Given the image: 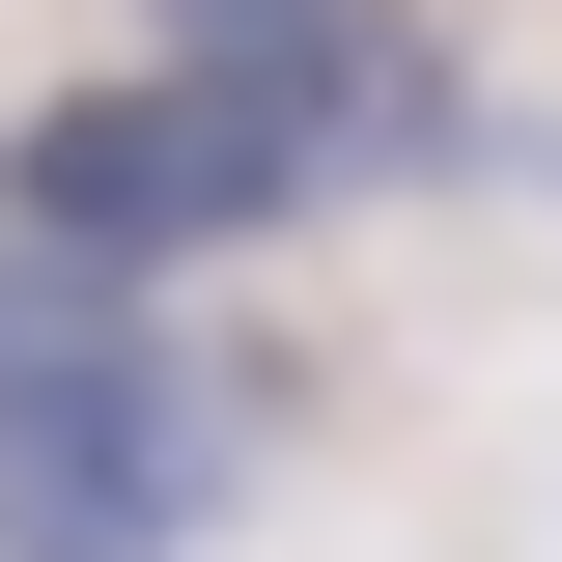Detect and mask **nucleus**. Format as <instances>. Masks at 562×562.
Segmentation results:
<instances>
[{
    "label": "nucleus",
    "mask_w": 562,
    "mask_h": 562,
    "mask_svg": "<svg viewBox=\"0 0 562 562\" xmlns=\"http://www.w3.org/2000/svg\"><path fill=\"white\" fill-rule=\"evenodd\" d=\"M113 310H140L113 254H29V225H0V394H29V366H57V338H113Z\"/></svg>",
    "instance_id": "nucleus-3"
},
{
    "label": "nucleus",
    "mask_w": 562,
    "mask_h": 562,
    "mask_svg": "<svg viewBox=\"0 0 562 562\" xmlns=\"http://www.w3.org/2000/svg\"><path fill=\"white\" fill-rule=\"evenodd\" d=\"M225 450H254V394L113 310V338H57L29 394H0V562H198Z\"/></svg>",
    "instance_id": "nucleus-2"
},
{
    "label": "nucleus",
    "mask_w": 562,
    "mask_h": 562,
    "mask_svg": "<svg viewBox=\"0 0 562 562\" xmlns=\"http://www.w3.org/2000/svg\"><path fill=\"white\" fill-rule=\"evenodd\" d=\"M450 140V85L366 29V0H310V29H169L140 85H57V113H0V225L29 254H254V225H310L338 169H422Z\"/></svg>",
    "instance_id": "nucleus-1"
},
{
    "label": "nucleus",
    "mask_w": 562,
    "mask_h": 562,
    "mask_svg": "<svg viewBox=\"0 0 562 562\" xmlns=\"http://www.w3.org/2000/svg\"><path fill=\"white\" fill-rule=\"evenodd\" d=\"M169 29H310V0H169Z\"/></svg>",
    "instance_id": "nucleus-4"
}]
</instances>
